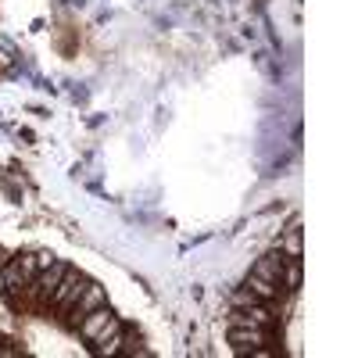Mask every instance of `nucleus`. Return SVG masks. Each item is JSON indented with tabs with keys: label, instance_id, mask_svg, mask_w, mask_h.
Segmentation results:
<instances>
[{
	"label": "nucleus",
	"instance_id": "39448f33",
	"mask_svg": "<svg viewBox=\"0 0 358 358\" xmlns=\"http://www.w3.org/2000/svg\"><path fill=\"white\" fill-rule=\"evenodd\" d=\"M104 301H108V297H104V287H97V283H90V280H86V287H83V294H79V301H76L72 308H65V326H69V330H76L79 319H83L86 312L101 308Z\"/></svg>",
	"mask_w": 358,
	"mask_h": 358
},
{
	"label": "nucleus",
	"instance_id": "9d476101",
	"mask_svg": "<svg viewBox=\"0 0 358 358\" xmlns=\"http://www.w3.org/2000/svg\"><path fill=\"white\" fill-rule=\"evenodd\" d=\"M280 287L287 294H294L297 287H301V258H287L283 255V268H280Z\"/></svg>",
	"mask_w": 358,
	"mask_h": 358
},
{
	"label": "nucleus",
	"instance_id": "1a4fd4ad",
	"mask_svg": "<svg viewBox=\"0 0 358 358\" xmlns=\"http://www.w3.org/2000/svg\"><path fill=\"white\" fill-rule=\"evenodd\" d=\"M255 297H262V301H280V294H283V287L280 283H273V280H262V276H248V283H244Z\"/></svg>",
	"mask_w": 358,
	"mask_h": 358
},
{
	"label": "nucleus",
	"instance_id": "20e7f679",
	"mask_svg": "<svg viewBox=\"0 0 358 358\" xmlns=\"http://www.w3.org/2000/svg\"><path fill=\"white\" fill-rule=\"evenodd\" d=\"M83 287H86V276H83V273H76V268H69V273L62 276V283H57V287H54V294H50V308H54V312L72 308V305L79 301Z\"/></svg>",
	"mask_w": 358,
	"mask_h": 358
},
{
	"label": "nucleus",
	"instance_id": "2eb2a0df",
	"mask_svg": "<svg viewBox=\"0 0 358 358\" xmlns=\"http://www.w3.org/2000/svg\"><path fill=\"white\" fill-rule=\"evenodd\" d=\"M8 290V283H4V265H0V294Z\"/></svg>",
	"mask_w": 358,
	"mask_h": 358
},
{
	"label": "nucleus",
	"instance_id": "6e6552de",
	"mask_svg": "<svg viewBox=\"0 0 358 358\" xmlns=\"http://www.w3.org/2000/svg\"><path fill=\"white\" fill-rule=\"evenodd\" d=\"M280 268H283V251H268L265 258H258V265L251 268V273H255V276H262V280L280 283Z\"/></svg>",
	"mask_w": 358,
	"mask_h": 358
},
{
	"label": "nucleus",
	"instance_id": "7ed1b4c3",
	"mask_svg": "<svg viewBox=\"0 0 358 358\" xmlns=\"http://www.w3.org/2000/svg\"><path fill=\"white\" fill-rule=\"evenodd\" d=\"M229 344L236 355H248L262 344H276V337L268 326H229Z\"/></svg>",
	"mask_w": 358,
	"mask_h": 358
},
{
	"label": "nucleus",
	"instance_id": "423d86ee",
	"mask_svg": "<svg viewBox=\"0 0 358 358\" xmlns=\"http://www.w3.org/2000/svg\"><path fill=\"white\" fill-rule=\"evenodd\" d=\"M122 330H126V326L122 322H118L115 315L108 319V326H104V330L94 337V355H101V358H111V355H118V351H122Z\"/></svg>",
	"mask_w": 358,
	"mask_h": 358
},
{
	"label": "nucleus",
	"instance_id": "0eeeda50",
	"mask_svg": "<svg viewBox=\"0 0 358 358\" xmlns=\"http://www.w3.org/2000/svg\"><path fill=\"white\" fill-rule=\"evenodd\" d=\"M108 319H111V312H108V305H101V308H94V312H86L83 319H79V326H76V334L83 337V341H94L104 326H108Z\"/></svg>",
	"mask_w": 358,
	"mask_h": 358
},
{
	"label": "nucleus",
	"instance_id": "f03ea898",
	"mask_svg": "<svg viewBox=\"0 0 358 358\" xmlns=\"http://www.w3.org/2000/svg\"><path fill=\"white\" fill-rule=\"evenodd\" d=\"M65 273H69V262L54 258V265L40 268L36 280H33V283H25V294L33 297V301H40V305H50V294H54V287H57V283H62V276H65Z\"/></svg>",
	"mask_w": 358,
	"mask_h": 358
},
{
	"label": "nucleus",
	"instance_id": "f257e3e1",
	"mask_svg": "<svg viewBox=\"0 0 358 358\" xmlns=\"http://www.w3.org/2000/svg\"><path fill=\"white\" fill-rule=\"evenodd\" d=\"M276 322H280L276 301H255L248 308L229 312V326H268V330H276Z\"/></svg>",
	"mask_w": 358,
	"mask_h": 358
},
{
	"label": "nucleus",
	"instance_id": "9b49d317",
	"mask_svg": "<svg viewBox=\"0 0 358 358\" xmlns=\"http://www.w3.org/2000/svg\"><path fill=\"white\" fill-rule=\"evenodd\" d=\"M280 251L287 255V258H301V222H290L287 226V233H283V244H280Z\"/></svg>",
	"mask_w": 358,
	"mask_h": 358
},
{
	"label": "nucleus",
	"instance_id": "f8f14e48",
	"mask_svg": "<svg viewBox=\"0 0 358 358\" xmlns=\"http://www.w3.org/2000/svg\"><path fill=\"white\" fill-rule=\"evenodd\" d=\"M118 355H147V348H140V337L133 330H122V351Z\"/></svg>",
	"mask_w": 358,
	"mask_h": 358
},
{
	"label": "nucleus",
	"instance_id": "ddd939ff",
	"mask_svg": "<svg viewBox=\"0 0 358 358\" xmlns=\"http://www.w3.org/2000/svg\"><path fill=\"white\" fill-rule=\"evenodd\" d=\"M15 258H18V265H22L25 283H33V280H36V273H40V268H36V255H15Z\"/></svg>",
	"mask_w": 358,
	"mask_h": 358
},
{
	"label": "nucleus",
	"instance_id": "4468645a",
	"mask_svg": "<svg viewBox=\"0 0 358 358\" xmlns=\"http://www.w3.org/2000/svg\"><path fill=\"white\" fill-rule=\"evenodd\" d=\"M47 265H54V255L50 251H36V268H47Z\"/></svg>",
	"mask_w": 358,
	"mask_h": 358
}]
</instances>
